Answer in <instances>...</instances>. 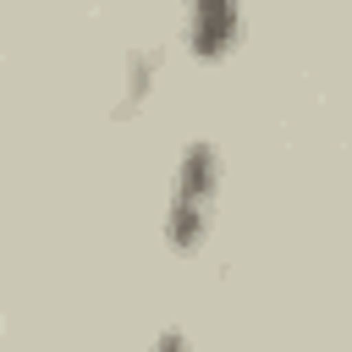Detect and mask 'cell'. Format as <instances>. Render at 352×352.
Listing matches in <instances>:
<instances>
[{
    "mask_svg": "<svg viewBox=\"0 0 352 352\" xmlns=\"http://www.w3.org/2000/svg\"><path fill=\"white\" fill-rule=\"evenodd\" d=\"M214 192H220V154L209 143H192L176 165L170 182V209H165V242L176 253H192L214 220Z\"/></svg>",
    "mask_w": 352,
    "mask_h": 352,
    "instance_id": "cell-1",
    "label": "cell"
},
{
    "mask_svg": "<svg viewBox=\"0 0 352 352\" xmlns=\"http://www.w3.org/2000/svg\"><path fill=\"white\" fill-rule=\"evenodd\" d=\"M242 0H187V50L198 60H220L236 44Z\"/></svg>",
    "mask_w": 352,
    "mask_h": 352,
    "instance_id": "cell-2",
    "label": "cell"
},
{
    "mask_svg": "<svg viewBox=\"0 0 352 352\" xmlns=\"http://www.w3.org/2000/svg\"><path fill=\"white\" fill-rule=\"evenodd\" d=\"M154 352H187V341H182V330H165V336L154 341Z\"/></svg>",
    "mask_w": 352,
    "mask_h": 352,
    "instance_id": "cell-3",
    "label": "cell"
}]
</instances>
